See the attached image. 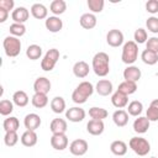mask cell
<instances>
[{"label": "cell", "mask_w": 158, "mask_h": 158, "mask_svg": "<svg viewBox=\"0 0 158 158\" xmlns=\"http://www.w3.org/2000/svg\"><path fill=\"white\" fill-rule=\"evenodd\" d=\"M7 15H9V11H6L4 9H0V22H5L6 19H7Z\"/></svg>", "instance_id": "c3c4849f"}, {"label": "cell", "mask_w": 158, "mask_h": 158, "mask_svg": "<svg viewBox=\"0 0 158 158\" xmlns=\"http://www.w3.org/2000/svg\"><path fill=\"white\" fill-rule=\"evenodd\" d=\"M28 10L26 9V7H17V9H15L14 11H12V15H11V17H12V20L15 21V23H23L25 21H27L28 20Z\"/></svg>", "instance_id": "9a60e30c"}, {"label": "cell", "mask_w": 158, "mask_h": 158, "mask_svg": "<svg viewBox=\"0 0 158 158\" xmlns=\"http://www.w3.org/2000/svg\"><path fill=\"white\" fill-rule=\"evenodd\" d=\"M147 49L158 54V38L157 37L148 38V41H147Z\"/></svg>", "instance_id": "7bdbcfd3"}, {"label": "cell", "mask_w": 158, "mask_h": 158, "mask_svg": "<svg viewBox=\"0 0 158 158\" xmlns=\"http://www.w3.org/2000/svg\"><path fill=\"white\" fill-rule=\"evenodd\" d=\"M104 0H89L88 6L93 12H101L104 9Z\"/></svg>", "instance_id": "ab89813d"}, {"label": "cell", "mask_w": 158, "mask_h": 158, "mask_svg": "<svg viewBox=\"0 0 158 158\" xmlns=\"http://www.w3.org/2000/svg\"><path fill=\"white\" fill-rule=\"evenodd\" d=\"M111 102H112V105H114L115 107L122 109V107H125V106L127 105L128 99H127V95H125V94H122V93H120V91H116V93L112 95V98H111Z\"/></svg>", "instance_id": "603a6c76"}, {"label": "cell", "mask_w": 158, "mask_h": 158, "mask_svg": "<svg viewBox=\"0 0 158 158\" xmlns=\"http://www.w3.org/2000/svg\"><path fill=\"white\" fill-rule=\"evenodd\" d=\"M141 58L143 60V63L148 64V65H154L158 62V54L154 52H151L148 49H144L141 54Z\"/></svg>", "instance_id": "4316f807"}, {"label": "cell", "mask_w": 158, "mask_h": 158, "mask_svg": "<svg viewBox=\"0 0 158 158\" xmlns=\"http://www.w3.org/2000/svg\"><path fill=\"white\" fill-rule=\"evenodd\" d=\"M65 117L72 122H80L85 117V111L81 107H70L65 112Z\"/></svg>", "instance_id": "30bf717a"}, {"label": "cell", "mask_w": 158, "mask_h": 158, "mask_svg": "<svg viewBox=\"0 0 158 158\" xmlns=\"http://www.w3.org/2000/svg\"><path fill=\"white\" fill-rule=\"evenodd\" d=\"M5 53L7 57H16L20 54L21 51V42L14 36H7L2 42Z\"/></svg>", "instance_id": "277c9868"}, {"label": "cell", "mask_w": 158, "mask_h": 158, "mask_svg": "<svg viewBox=\"0 0 158 158\" xmlns=\"http://www.w3.org/2000/svg\"><path fill=\"white\" fill-rule=\"evenodd\" d=\"M21 143L25 147H33L37 143V135L35 131H26L21 136Z\"/></svg>", "instance_id": "7402d4cb"}, {"label": "cell", "mask_w": 158, "mask_h": 158, "mask_svg": "<svg viewBox=\"0 0 158 158\" xmlns=\"http://www.w3.org/2000/svg\"><path fill=\"white\" fill-rule=\"evenodd\" d=\"M12 100H14V102H15L17 106H20V107H23V106H26V105L28 104V96H27V94H26L25 91H22V90L16 91V93L14 94V96H12Z\"/></svg>", "instance_id": "83f0119b"}, {"label": "cell", "mask_w": 158, "mask_h": 158, "mask_svg": "<svg viewBox=\"0 0 158 158\" xmlns=\"http://www.w3.org/2000/svg\"><path fill=\"white\" fill-rule=\"evenodd\" d=\"M77 91H79L83 96H85L86 99L93 94V91H94V88H93V84L91 83H89V81H81L78 86H77V89H75Z\"/></svg>", "instance_id": "1f68e13d"}, {"label": "cell", "mask_w": 158, "mask_h": 158, "mask_svg": "<svg viewBox=\"0 0 158 158\" xmlns=\"http://www.w3.org/2000/svg\"><path fill=\"white\" fill-rule=\"evenodd\" d=\"M14 5H15L14 0H0V9H4L6 11L12 10Z\"/></svg>", "instance_id": "7dc6e473"}, {"label": "cell", "mask_w": 158, "mask_h": 158, "mask_svg": "<svg viewBox=\"0 0 158 158\" xmlns=\"http://www.w3.org/2000/svg\"><path fill=\"white\" fill-rule=\"evenodd\" d=\"M110 149L111 152L115 154V156H123L126 154L127 152V144L123 142V141H114L110 146Z\"/></svg>", "instance_id": "d4e9b609"}, {"label": "cell", "mask_w": 158, "mask_h": 158, "mask_svg": "<svg viewBox=\"0 0 158 158\" xmlns=\"http://www.w3.org/2000/svg\"><path fill=\"white\" fill-rule=\"evenodd\" d=\"M104 122L102 120H90L86 125V131L93 136H99L104 132Z\"/></svg>", "instance_id": "7c38bea8"}, {"label": "cell", "mask_w": 158, "mask_h": 158, "mask_svg": "<svg viewBox=\"0 0 158 158\" xmlns=\"http://www.w3.org/2000/svg\"><path fill=\"white\" fill-rule=\"evenodd\" d=\"M65 9H67V4H65V1H63V0H54V1H52V4H51V11H52L54 15H60V14H63V12L65 11Z\"/></svg>", "instance_id": "e575fe53"}, {"label": "cell", "mask_w": 158, "mask_h": 158, "mask_svg": "<svg viewBox=\"0 0 158 158\" xmlns=\"http://www.w3.org/2000/svg\"><path fill=\"white\" fill-rule=\"evenodd\" d=\"M51 109L56 114H62L64 111V109H65V101H64V99L60 98V96L54 98L51 101Z\"/></svg>", "instance_id": "f546056e"}, {"label": "cell", "mask_w": 158, "mask_h": 158, "mask_svg": "<svg viewBox=\"0 0 158 158\" xmlns=\"http://www.w3.org/2000/svg\"><path fill=\"white\" fill-rule=\"evenodd\" d=\"M2 126H4V130L6 132H10V131H15L16 132L19 130V127H20V122H19V120L16 117H7V118H5Z\"/></svg>", "instance_id": "d6a6232c"}, {"label": "cell", "mask_w": 158, "mask_h": 158, "mask_svg": "<svg viewBox=\"0 0 158 158\" xmlns=\"http://www.w3.org/2000/svg\"><path fill=\"white\" fill-rule=\"evenodd\" d=\"M58 59H59V51L56 48H52L44 54V57L41 62V68L46 72H51L54 68Z\"/></svg>", "instance_id": "5b68a950"}, {"label": "cell", "mask_w": 158, "mask_h": 158, "mask_svg": "<svg viewBox=\"0 0 158 158\" xmlns=\"http://www.w3.org/2000/svg\"><path fill=\"white\" fill-rule=\"evenodd\" d=\"M141 78V69H138L135 65H130L123 70V79L126 81H133L136 83Z\"/></svg>", "instance_id": "4fadbf2b"}, {"label": "cell", "mask_w": 158, "mask_h": 158, "mask_svg": "<svg viewBox=\"0 0 158 158\" xmlns=\"http://www.w3.org/2000/svg\"><path fill=\"white\" fill-rule=\"evenodd\" d=\"M149 121H158V109L149 106L147 110V116H146Z\"/></svg>", "instance_id": "f6af8a7d"}, {"label": "cell", "mask_w": 158, "mask_h": 158, "mask_svg": "<svg viewBox=\"0 0 158 158\" xmlns=\"http://www.w3.org/2000/svg\"><path fill=\"white\" fill-rule=\"evenodd\" d=\"M51 146L57 151H63L68 147V137L65 136V133L53 135L51 137Z\"/></svg>", "instance_id": "ba28073f"}, {"label": "cell", "mask_w": 158, "mask_h": 158, "mask_svg": "<svg viewBox=\"0 0 158 158\" xmlns=\"http://www.w3.org/2000/svg\"><path fill=\"white\" fill-rule=\"evenodd\" d=\"M23 123L28 131H36L41 126V117L37 114H28L26 115Z\"/></svg>", "instance_id": "8fae6325"}, {"label": "cell", "mask_w": 158, "mask_h": 158, "mask_svg": "<svg viewBox=\"0 0 158 158\" xmlns=\"http://www.w3.org/2000/svg\"><path fill=\"white\" fill-rule=\"evenodd\" d=\"M49 128H51V132L53 135L65 133V131H67V121L63 120V118H59V117L54 118V120H52Z\"/></svg>", "instance_id": "5bb4252c"}, {"label": "cell", "mask_w": 158, "mask_h": 158, "mask_svg": "<svg viewBox=\"0 0 158 158\" xmlns=\"http://www.w3.org/2000/svg\"><path fill=\"white\" fill-rule=\"evenodd\" d=\"M96 91L101 96H107L112 91V84H111V81H109L106 79L99 80L98 84H96Z\"/></svg>", "instance_id": "d6986e66"}, {"label": "cell", "mask_w": 158, "mask_h": 158, "mask_svg": "<svg viewBox=\"0 0 158 158\" xmlns=\"http://www.w3.org/2000/svg\"><path fill=\"white\" fill-rule=\"evenodd\" d=\"M42 54V48L38 46V44H31L27 47L26 49V56L31 59V60H36L41 57Z\"/></svg>", "instance_id": "4dcf8cb0"}, {"label": "cell", "mask_w": 158, "mask_h": 158, "mask_svg": "<svg viewBox=\"0 0 158 158\" xmlns=\"http://www.w3.org/2000/svg\"><path fill=\"white\" fill-rule=\"evenodd\" d=\"M14 110V106H12V102L10 100H1L0 101V114L4 115V116H7L12 112Z\"/></svg>", "instance_id": "8d00e7d4"}, {"label": "cell", "mask_w": 158, "mask_h": 158, "mask_svg": "<svg viewBox=\"0 0 158 158\" xmlns=\"http://www.w3.org/2000/svg\"><path fill=\"white\" fill-rule=\"evenodd\" d=\"M106 42L111 47H118L123 42V35L120 30H110L106 35Z\"/></svg>", "instance_id": "52a82bcc"}, {"label": "cell", "mask_w": 158, "mask_h": 158, "mask_svg": "<svg viewBox=\"0 0 158 158\" xmlns=\"http://www.w3.org/2000/svg\"><path fill=\"white\" fill-rule=\"evenodd\" d=\"M127 110H128V114L131 116H138V115H141V112L143 110V105H142V102L135 100V101L128 104V109Z\"/></svg>", "instance_id": "d590c367"}, {"label": "cell", "mask_w": 158, "mask_h": 158, "mask_svg": "<svg viewBox=\"0 0 158 158\" xmlns=\"http://www.w3.org/2000/svg\"><path fill=\"white\" fill-rule=\"evenodd\" d=\"M31 14L35 19L42 20V19H46V16H47V9L42 4H35L31 7Z\"/></svg>", "instance_id": "484cf974"}, {"label": "cell", "mask_w": 158, "mask_h": 158, "mask_svg": "<svg viewBox=\"0 0 158 158\" xmlns=\"http://www.w3.org/2000/svg\"><path fill=\"white\" fill-rule=\"evenodd\" d=\"M89 116L91 120H104L107 117V111L102 107H91L89 110Z\"/></svg>", "instance_id": "836d02e7"}, {"label": "cell", "mask_w": 158, "mask_h": 158, "mask_svg": "<svg viewBox=\"0 0 158 158\" xmlns=\"http://www.w3.org/2000/svg\"><path fill=\"white\" fill-rule=\"evenodd\" d=\"M151 158H157V157H151Z\"/></svg>", "instance_id": "f907efd6"}, {"label": "cell", "mask_w": 158, "mask_h": 158, "mask_svg": "<svg viewBox=\"0 0 158 158\" xmlns=\"http://www.w3.org/2000/svg\"><path fill=\"white\" fill-rule=\"evenodd\" d=\"M72 99H73V101H74L75 104H84V102L86 101V98L83 96V95H81L79 91H77V90L73 91V94H72Z\"/></svg>", "instance_id": "bcb514c9"}, {"label": "cell", "mask_w": 158, "mask_h": 158, "mask_svg": "<svg viewBox=\"0 0 158 158\" xmlns=\"http://www.w3.org/2000/svg\"><path fill=\"white\" fill-rule=\"evenodd\" d=\"M88 148H89L88 142H86L85 139H81V138L74 139V141L70 143V146H69L70 153H72L73 156H78V157L85 154L86 151H88Z\"/></svg>", "instance_id": "8992f818"}, {"label": "cell", "mask_w": 158, "mask_h": 158, "mask_svg": "<svg viewBox=\"0 0 158 158\" xmlns=\"http://www.w3.org/2000/svg\"><path fill=\"white\" fill-rule=\"evenodd\" d=\"M146 10L149 14H157L158 12V0H148L146 4Z\"/></svg>", "instance_id": "ee69618b"}, {"label": "cell", "mask_w": 158, "mask_h": 158, "mask_svg": "<svg viewBox=\"0 0 158 158\" xmlns=\"http://www.w3.org/2000/svg\"><path fill=\"white\" fill-rule=\"evenodd\" d=\"M112 120H114V122H115L116 126L123 127V126H126L127 122H128V114H127L125 110H117V111L114 112Z\"/></svg>", "instance_id": "ffe728a7"}, {"label": "cell", "mask_w": 158, "mask_h": 158, "mask_svg": "<svg viewBox=\"0 0 158 158\" xmlns=\"http://www.w3.org/2000/svg\"><path fill=\"white\" fill-rule=\"evenodd\" d=\"M136 90H137V84L133 83V81H126V80L122 81L117 88V91H120V93H122V94H125L127 96L133 94Z\"/></svg>", "instance_id": "cb8c5ba5"}, {"label": "cell", "mask_w": 158, "mask_h": 158, "mask_svg": "<svg viewBox=\"0 0 158 158\" xmlns=\"http://www.w3.org/2000/svg\"><path fill=\"white\" fill-rule=\"evenodd\" d=\"M138 56V47L137 43L135 41H128L127 43H125L123 49H122V62L125 64H132L136 62Z\"/></svg>", "instance_id": "7a4b0ae2"}, {"label": "cell", "mask_w": 158, "mask_h": 158, "mask_svg": "<svg viewBox=\"0 0 158 158\" xmlns=\"http://www.w3.org/2000/svg\"><path fill=\"white\" fill-rule=\"evenodd\" d=\"M63 27V22L59 17H56V16H52V17H48L46 20V28L49 31V32H59Z\"/></svg>", "instance_id": "2e32d148"}, {"label": "cell", "mask_w": 158, "mask_h": 158, "mask_svg": "<svg viewBox=\"0 0 158 158\" xmlns=\"http://www.w3.org/2000/svg\"><path fill=\"white\" fill-rule=\"evenodd\" d=\"M48 104V98L46 94H37L35 93V95L32 96V105L36 109H42Z\"/></svg>", "instance_id": "f1b7e54d"}, {"label": "cell", "mask_w": 158, "mask_h": 158, "mask_svg": "<svg viewBox=\"0 0 158 158\" xmlns=\"http://www.w3.org/2000/svg\"><path fill=\"white\" fill-rule=\"evenodd\" d=\"M73 73L77 78H85L89 74V64L84 60H79L73 67Z\"/></svg>", "instance_id": "e0dca14e"}, {"label": "cell", "mask_w": 158, "mask_h": 158, "mask_svg": "<svg viewBox=\"0 0 158 158\" xmlns=\"http://www.w3.org/2000/svg\"><path fill=\"white\" fill-rule=\"evenodd\" d=\"M109 60H110V58L105 52H99L94 56V58H93V69H94L96 75L105 77V75L109 74V72H110Z\"/></svg>", "instance_id": "6da1fadb"}, {"label": "cell", "mask_w": 158, "mask_h": 158, "mask_svg": "<svg viewBox=\"0 0 158 158\" xmlns=\"http://www.w3.org/2000/svg\"><path fill=\"white\" fill-rule=\"evenodd\" d=\"M149 128V120L147 117H138L133 122V130L137 133H146Z\"/></svg>", "instance_id": "44dd1931"}, {"label": "cell", "mask_w": 158, "mask_h": 158, "mask_svg": "<svg viewBox=\"0 0 158 158\" xmlns=\"http://www.w3.org/2000/svg\"><path fill=\"white\" fill-rule=\"evenodd\" d=\"M10 33L12 36H23L25 32H26V27L23 26V23H12L10 26Z\"/></svg>", "instance_id": "f35d334b"}, {"label": "cell", "mask_w": 158, "mask_h": 158, "mask_svg": "<svg viewBox=\"0 0 158 158\" xmlns=\"http://www.w3.org/2000/svg\"><path fill=\"white\" fill-rule=\"evenodd\" d=\"M79 22H80V26L83 28L91 30V28H94L96 26V17L93 14H84V15L80 16Z\"/></svg>", "instance_id": "ac0fdd59"}, {"label": "cell", "mask_w": 158, "mask_h": 158, "mask_svg": "<svg viewBox=\"0 0 158 158\" xmlns=\"http://www.w3.org/2000/svg\"><path fill=\"white\" fill-rule=\"evenodd\" d=\"M33 89H35V93L37 94H48L49 90H51V81L47 79V78H37L35 84H33Z\"/></svg>", "instance_id": "9c48e42d"}, {"label": "cell", "mask_w": 158, "mask_h": 158, "mask_svg": "<svg viewBox=\"0 0 158 158\" xmlns=\"http://www.w3.org/2000/svg\"><path fill=\"white\" fill-rule=\"evenodd\" d=\"M130 147L138 156H147L151 151V144L146 138L142 137H132L130 139Z\"/></svg>", "instance_id": "3957f363"}, {"label": "cell", "mask_w": 158, "mask_h": 158, "mask_svg": "<svg viewBox=\"0 0 158 158\" xmlns=\"http://www.w3.org/2000/svg\"><path fill=\"white\" fill-rule=\"evenodd\" d=\"M149 106H153V107L158 109V99H154V100L151 102V105H149Z\"/></svg>", "instance_id": "681fc988"}, {"label": "cell", "mask_w": 158, "mask_h": 158, "mask_svg": "<svg viewBox=\"0 0 158 158\" xmlns=\"http://www.w3.org/2000/svg\"><path fill=\"white\" fill-rule=\"evenodd\" d=\"M4 141H5V144L7 147H14L19 141V136L15 131H10V132H6Z\"/></svg>", "instance_id": "74e56055"}, {"label": "cell", "mask_w": 158, "mask_h": 158, "mask_svg": "<svg viewBox=\"0 0 158 158\" xmlns=\"http://www.w3.org/2000/svg\"><path fill=\"white\" fill-rule=\"evenodd\" d=\"M146 26H147V28H148L151 32L158 33V17H154V16L149 17V19L146 21Z\"/></svg>", "instance_id": "60d3db41"}, {"label": "cell", "mask_w": 158, "mask_h": 158, "mask_svg": "<svg viewBox=\"0 0 158 158\" xmlns=\"http://www.w3.org/2000/svg\"><path fill=\"white\" fill-rule=\"evenodd\" d=\"M133 37H135V42L136 43H144L146 40H147V32L143 28H138V30L135 31Z\"/></svg>", "instance_id": "b9f144b4"}]
</instances>
